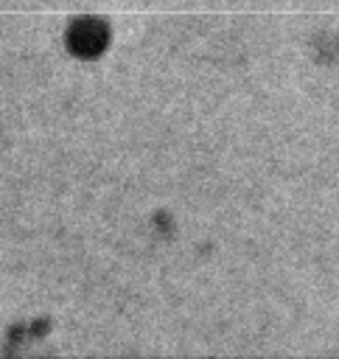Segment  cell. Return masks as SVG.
Instances as JSON below:
<instances>
[]
</instances>
